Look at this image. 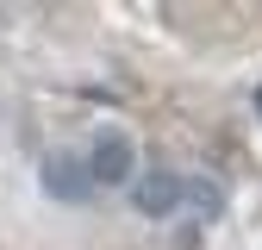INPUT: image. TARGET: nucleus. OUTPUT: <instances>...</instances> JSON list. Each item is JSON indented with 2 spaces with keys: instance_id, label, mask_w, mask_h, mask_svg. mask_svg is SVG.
Masks as SVG:
<instances>
[{
  "instance_id": "1",
  "label": "nucleus",
  "mask_w": 262,
  "mask_h": 250,
  "mask_svg": "<svg viewBox=\"0 0 262 250\" xmlns=\"http://www.w3.org/2000/svg\"><path fill=\"white\" fill-rule=\"evenodd\" d=\"M88 175H94V187H125L131 181V138L125 132H100L94 150H88Z\"/></svg>"
},
{
  "instance_id": "2",
  "label": "nucleus",
  "mask_w": 262,
  "mask_h": 250,
  "mask_svg": "<svg viewBox=\"0 0 262 250\" xmlns=\"http://www.w3.org/2000/svg\"><path fill=\"white\" fill-rule=\"evenodd\" d=\"M131 206H138L144 219H169V213L181 206V175H175V169L138 175V181H131Z\"/></svg>"
},
{
  "instance_id": "3",
  "label": "nucleus",
  "mask_w": 262,
  "mask_h": 250,
  "mask_svg": "<svg viewBox=\"0 0 262 250\" xmlns=\"http://www.w3.org/2000/svg\"><path fill=\"white\" fill-rule=\"evenodd\" d=\"M44 187H50L56 200H69V206H75V200L94 194V175H88V163H75V156H62V150H56L50 163H44Z\"/></svg>"
},
{
  "instance_id": "4",
  "label": "nucleus",
  "mask_w": 262,
  "mask_h": 250,
  "mask_svg": "<svg viewBox=\"0 0 262 250\" xmlns=\"http://www.w3.org/2000/svg\"><path fill=\"white\" fill-rule=\"evenodd\" d=\"M181 206H193V213H200V219H206V225H212V219H219V206H225V200H219V187H212L206 175H181Z\"/></svg>"
},
{
  "instance_id": "5",
  "label": "nucleus",
  "mask_w": 262,
  "mask_h": 250,
  "mask_svg": "<svg viewBox=\"0 0 262 250\" xmlns=\"http://www.w3.org/2000/svg\"><path fill=\"white\" fill-rule=\"evenodd\" d=\"M256 119H262V88H256Z\"/></svg>"
}]
</instances>
